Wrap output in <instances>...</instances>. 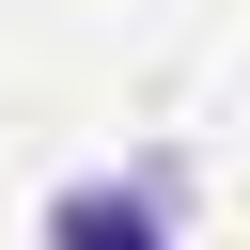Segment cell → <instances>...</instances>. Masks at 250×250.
<instances>
[{"label": "cell", "instance_id": "cell-1", "mask_svg": "<svg viewBox=\"0 0 250 250\" xmlns=\"http://www.w3.org/2000/svg\"><path fill=\"white\" fill-rule=\"evenodd\" d=\"M47 250H172V234H156V203H125V188H62V203H47Z\"/></svg>", "mask_w": 250, "mask_h": 250}]
</instances>
